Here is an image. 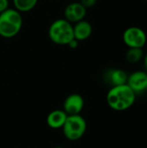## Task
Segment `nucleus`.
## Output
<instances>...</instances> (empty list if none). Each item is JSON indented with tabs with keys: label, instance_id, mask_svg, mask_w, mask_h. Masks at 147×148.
<instances>
[{
	"label": "nucleus",
	"instance_id": "nucleus-14",
	"mask_svg": "<svg viewBox=\"0 0 147 148\" xmlns=\"http://www.w3.org/2000/svg\"><path fill=\"white\" fill-rule=\"evenodd\" d=\"M98 2V0H80V3L88 10L89 8L94 7L96 3Z\"/></svg>",
	"mask_w": 147,
	"mask_h": 148
},
{
	"label": "nucleus",
	"instance_id": "nucleus-7",
	"mask_svg": "<svg viewBox=\"0 0 147 148\" xmlns=\"http://www.w3.org/2000/svg\"><path fill=\"white\" fill-rule=\"evenodd\" d=\"M87 9L80 2H72L64 9V18L71 23H76L85 18Z\"/></svg>",
	"mask_w": 147,
	"mask_h": 148
},
{
	"label": "nucleus",
	"instance_id": "nucleus-5",
	"mask_svg": "<svg viewBox=\"0 0 147 148\" xmlns=\"http://www.w3.org/2000/svg\"><path fill=\"white\" fill-rule=\"evenodd\" d=\"M123 42L128 48H144L147 41L146 32L139 27L127 28L122 35Z\"/></svg>",
	"mask_w": 147,
	"mask_h": 148
},
{
	"label": "nucleus",
	"instance_id": "nucleus-16",
	"mask_svg": "<svg viewBox=\"0 0 147 148\" xmlns=\"http://www.w3.org/2000/svg\"><path fill=\"white\" fill-rule=\"evenodd\" d=\"M67 46H68L70 49H76L79 46V41H77L76 39L74 38L72 41H70V42Z\"/></svg>",
	"mask_w": 147,
	"mask_h": 148
},
{
	"label": "nucleus",
	"instance_id": "nucleus-2",
	"mask_svg": "<svg viewBox=\"0 0 147 148\" xmlns=\"http://www.w3.org/2000/svg\"><path fill=\"white\" fill-rule=\"evenodd\" d=\"M22 13L15 8H8L0 13V36L10 39L15 37L23 27Z\"/></svg>",
	"mask_w": 147,
	"mask_h": 148
},
{
	"label": "nucleus",
	"instance_id": "nucleus-3",
	"mask_svg": "<svg viewBox=\"0 0 147 148\" xmlns=\"http://www.w3.org/2000/svg\"><path fill=\"white\" fill-rule=\"evenodd\" d=\"M48 35L51 42L57 45H68L75 38L73 25L65 18L55 20L49 28Z\"/></svg>",
	"mask_w": 147,
	"mask_h": 148
},
{
	"label": "nucleus",
	"instance_id": "nucleus-17",
	"mask_svg": "<svg viewBox=\"0 0 147 148\" xmlns=\"http://www.w3.org/2000/svg\"><path fill=\"white\" fill-rule=\"evenodd\" d=\"M144 62H145V66L147 69V53L146 55H144Z\"/></svg>",
	"mask_w": 147,
	"mask_h": 148
},
{
	"label": "nucleus",
	"instance_id": "nucleus-12",
	"mask_svg": "<svg viewBox=\"0 0 147 148\" xmlns=\"http://www.w3.org/2000/svg\"><path fill=\"white\" fill-rule=\"evenodd\" d=\"M12 2L16 10L23 13L33 10L36 6L38 0H12Z\"/></svg>",
	"mask_w": 147,
	"mask_h": 148
},
{
	"label": "nucleus",
	"instance_id": "nucleus-18",
	"mask_svg": "<svg viewBox=\"0 0 147 148\" xmlns=\"http://www.w3.org/2000/svg\"><path fill=\"white\" fill-rule=\"evenodd\" d=\"M53 148H64V147H53Z\"/></svg>",
	"mask_w": 147,
	"mask_h": 148
},
{
	"label": "nucleus",
	"instance_id": "nucleus-11",
	"mask_svg": "<svg viewBox=\"0 0 147 148\" xmlns=\"http://www.w3.org/2000/svg\"><path fill=\"white\" fill-rule=\"evenodd\" d=\"M127 78L128 75L126 74V72L120 69H110L106 75V79L112 85V87L126 84Z\"/></svg>",
	"mask_w": 147,
	"mask_h": 148
},
{
	"label": "nucleus",
	"instance_id": "nucleus-1",
	"mask_svg": "<svg viewBox=\"0 0 147 148\" xmlns=\"http://www.w3.org/2000/svg\"><path fill=\"white\" fill-rule=\"evenodd\" d=\"M136 101V94L127 85L112 87L107 94V102L110 108L121 112L129 109Z\"/></svg>",
	"mask_w": 147,
	"mask_h": 148
},
{
	"label": "nucleus",
	"instance_id": "nucleus-15",
	"mask_svg": "<svg viewBox=\"0 0 147 148\" xmlns=\"http://www.w3.org/2000/svg\"><path fill=\"white\" fill-rule=\"evenodd\" d=\"M9 0H0V13L9 8Z\"/></svg>",
	"mask_w": 147,
	"mask_h": 148
},
{
	"label": "nucleus",
	"instance_id": "nucleus-13",
	"mask_svg": "<svg viewBox=\"0 0 147 148\" xmlns=\"http://www.w3.org/2000/svg\"><path fill=\"white\" fill-rule=\"evenodd\" d=\"M144 51L142 48H129L126 53V59L129 63L135 64L142 60Z\"/></svg>",
	"mask_w": 147,
	"mask_h": 148
},
{
	"label": "nucleus",
	"instance_id": "nucleus-8",
	"mask_svg": "<svg viewBox=\"0 0 147 148\" xmlns=\"http://www.w3.org/2000/svg\"><path fill=\"white\" fill-rule=\"evenodd\" d=\"M126 84L137 95L139 93L146 91L147 73L145 71H135L128 75Z\"/></svg>",
	"mask_w": 147,
	"mask_h": 148
},
{
	"label": "nucleus",
	"instance_id": "nucleus-10",
	"mask_svg": "<svg viewBox=\"0 0 147 148\" xmlns=\"http://www.w3.org/2000/svg\"><path fill=\"white\" fill-rule=\"evenodd\" d=\"M67 117L68 114L62 109H55L48 114L46 123L52 129H59L63 127Z\"/></svg>",
	"mask_w": 147,
	"mask_h": 148
},
{
	"label": "nucleus",
	"instance_id": "nucleus-6",
	"mask_svg": "<svg viewBox=\"0 0 147 148\" xmlns=\"http://www.w3.org/2000/svg\"><path fill=\"white\" fill-rule=\"evenodd\" d=\"M85 101L83 97L79 94H71L66 97L63 101L62 110L68 115L80 114L84 108Z\"/></svg>",
	"mask_w": 147,
	"mask_h": 148
},
{
	"label": "nucleus",
	"instance_id": "nucleus-19",
	"mask_svg": "<svg viewBox=\"0 0 147 148\" xmlns=\"http://www.w3.org/2000/svg\"><path fill=\"white\" fill-rule=\"evenodd\" d=\"M145 1H147V0H145Z\"/></svg>",
	"mask_w": 147,
	"mask_h": 148
},
{
	"label": "nucleus",
	"instance_id": "nucleus-9",
	"mask_svg": "<svg viewBox=\"0 0 147 148\" xmlns=\"http://www.w3.org/2000/svg\"><path fill=\"white\" fill-rule=\"evenodd\" d=\"M74 37L77 41H85L88 39L93 33V26L92 24L86 20H81L75 25H73Z\"/></svg>",
	"mask_w": 147,
	"mask_h": 148
},
{
	"label": "nucleus",
	"instance_id": "nucleus-4",
	"mask_svg": "<svg viewBox=\"0 0 147 148\" xmlns=\"http://www.w3.org/2000/svg\"><path fill=\"white\" fill-rule=\"evenodd\" d=\"M62 128L66 139L76 141L84 136L87 131V121L81 114L68 115Z\"/></svg>",
	"mask_w": 147,
	"mask_h": 148
}]
</instances>
